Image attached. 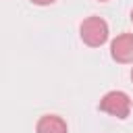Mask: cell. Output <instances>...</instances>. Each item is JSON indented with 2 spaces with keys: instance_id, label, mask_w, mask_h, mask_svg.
I'll return each instance as SVG.
<instances>
[{
  "instance_id": "6da1fadb",
  "label": "cell",
  "mask_w": 133,
  "mask_h": 133,
  "mask_svg": "<svg viewBox=\"0 0 133 133\" xmlns=\"http://www.w3.org/2000/svg\"><path fill=\"white\" fill-rule=\"evenodd\" d=\"M79 33H81V39L83 44L91 46V48H98L102 44H106L108 39V23L102 19V17H87L81 27H79Z\"/></svg>"
},
{
  "instance_id": "7a4b0ae2",
  "label": "cell",
  "mask_w": 133,
  "mask_h": 133,
  "mask_svg": "<svg viewBox=\"0 0 133 133\" xmlns=\"http://www.w3.org/2000/svg\"><path fill=\"white\" fill-rule=\"evenodd\" d=\"M102 112L110 114V116H116V118H127L129 112H131V98L121 91V89H112L108 94H104V98L100 100V106H98Z\"/></svg>"
},
{
  "instance_id": "3957f363",
  "label": "cell",
  "mask_w": 133,
  "mask_h": 133,
  "mask_svg": "<svg viewBox=\"0 0 133 133\" xmlns=\"http://www.w3.org/2000/svg\"><path fill=\"white\" fill-rule=\"evenodd\" d=\"M110 56L116 62H133V33H121L110 44Z\"/></svg>"
},
{
  "instance_id": "277c9868",
  "label": "cell",
  "mask_w": 133,
  "mask_h": 133,
  "mask_svg": "<svg viewBox=\"0 0 133 133\" xmlns=\"http://www.w3.org/2000/svg\"><path fill=\"white\" fill-rule=\"evenodd\" d=\"M35 131H37V133H66L69 129H66V123H64L60 116H56V114H46V116H42V118L37 121Z\"/></svg>"
},
{
  "instance_id": "5b68a950",
  "label": "cell",
  "mask_w": 133,
  "mask_h": 133,
  "mask_svg": "<svg viewBox=\"0 0 133 133\" xmlns=\"http://www.w3.org/2000/svg\"><path fill=\"white\" fill-rule=\"evenodd\" d=\"M33 4H37V6H48V4H52V2H56V0H31Z\"/></svg>"
},
{
  "instance_id": "8992f818",
  "label": "cell",
  "mask_w": 133,
  "mask_h": 133,
  "mask_svg": "<svg viewBox=\"0 0 133 133\" xmlns=\"http://www.w3.org/2000/svg\"><path fill=\"white\" fill-rule=\"evenodd\" d=\"M131 81H133V69H131Z\"/></svg>"
},
{
  "instance_id": "52a82bcc",
  "label": "cell",
  "mask_w": 133,
  "mask_h": 133,
  "mask_svg": "<svg viewBox=\"0 0 133 133\" xmlns=\"http://www.w3.org/2000/svg\"><path fill=\"white\" fill-rule=\"evenodd\" d=\"M131 21H133V10H131Z\"/></svg>"
},
{
  "instance_id": "ba28073f",
  "label": "cell",
  "mask_w": 133,
  "mask_h": 133,
  "mask_svg": "<svg viewBox=\"0 0 133 133\" xmlns=\"http://www.w3.org/2000/svg\"><path fill=\"white\" fill-rule=\"evenodd\" d=\"M100 2H106V0H100Z\"/></svg>"
}]
</instances>
